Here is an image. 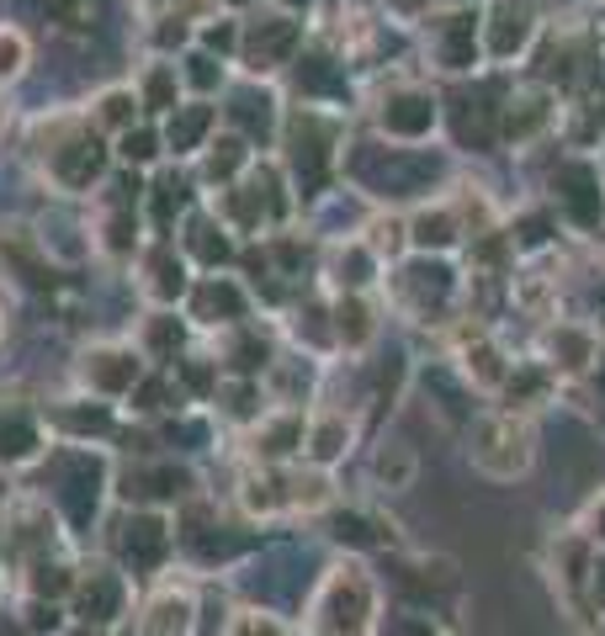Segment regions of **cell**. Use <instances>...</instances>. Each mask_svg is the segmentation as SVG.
<instances>
[{
  "label": "cell",
  "instance_id": "obj_9",
  "mask_svg": "<svg viewBox=\"0 0 605 636\" xmlns=\"http://www.w3.org/2000/svg\"><path fill=\"white\" fill-rule=\"evenodd\" d=\"M298 176H302V191L314 197L319 186H324V170H330V149H324V127L308 118V122H298Z\"/></svg>",
  "mask_w": 605,
  "mask_h": 636
},
{
  "label": "cell",
  "instance_id": "obj_7",
  "mask_svg": "<svg viewBox=\"0 0 605 636\" xmlns=\"http://www.w3.org/2000/svg\"><path fill=\"white\" fill-rule=\"evenodd\" d=\"M383 127L398 133V138H420L436 127V101L430 91H394L383 101Z\"/></svg>",
  "mask_w": 605,
  "mask_h": 636
},
{
  "label": "cell",
  "instance_id": "obj_3",
  "mask_svg": "<svg viewBox=\"0 0 605 636\" xmlns=\"http://www.w3.org/2000/svg\"><path fill=\"white\" fill-rule=\"evenodd\" d=\"M473 461L484 467L488 478H515V472H526V461H531L526 429L515 420H484L479 435H473Z\"/></svg>",
  "mask_w": 605,
  "mask_h": 636
},
{
  "label": "cell",
  "instance_id": "obj_12",
  "mask_svg": "<svg viewBox=\"0 0 605 636\" xmlns=\"http://www.w3.org/2000/svg\"><path fill=\"white\" fill-rule=\"evenodd\" d=\"M293 43H298V27H293V22H261V32H255V59L261 64H255V69H272Z\"/></svg>",
  "mask_w": 605,
  "mask_h": 636
},
{
  "label": "cell",
  "instance_id": "obj_25",
  "mask_svg": "<svg viewBox=\"0 0 605 636\" xmlns=\"http://www.w3.org/2000/svg\"><path fill=\"white\" fill-rule=\"evenodd\" d=\"M542 239H547V223H542V217H526V223H520V244H526V249H537Z\"/></svg>",
  "mask_w": 605,
  "mask_h": 636
},
{
  "label": "cell",
  "instance_id": "obj_1",
  "mask_svg": "<svg viewBox=\"0 0 605 636\" xmlns=\"http://www.w3.org/2000/svg\"><path fill=\"white\" fill-rule=\"evenodd\" d=\"M356 176L383 197H409L441 176V159L436 154H404V149H362L356 159Z\"/></svg>",
  "mask_w": 605,
  "mask_h": 636
},
{
  "label": "cell",
  "instance_id": "obj_17",
  "mask_svg": "<svg viewBox=\"0 0 605 636\" xmlns=\"http://www.w3.org/2000/svg\"><path fill=\"white\" fill-rule=\"evenodd\" d=\"M415 239H420L425 249H430V244H436V249H441V244H452V239H457L452 212H425L420 223H415Z\"/></svg>",
  "mask_w": 605,
  "mask_h": 636
},
{
  "label": "cell",
  "instance_id": "obj_6",
  "mask_svg": "<svg viewBox=\"0 0 605 636\" xmlns=\"http://www.w3.org/2000/svg\"><path fill=\"white\" fill-rule=\"evenodd\" d=\"M452 127L462 144H473V149H494V138H499V107H494V96L488 91H473V96H457L452 101Z\"/></svg>",
  "mask_w": 605,
  "mask_h": 636
},
{
  "label": "cell",
  "instance_id": "obj_8",
  "mask_svg": "<svg viewBox=\"0 0 605 636\" xmlns=\"http://www.w3.org/2000/svg\"><path fill=\"white\" fill-rule=\"evenodd\" d=\"M479 16H468V11H457V16H447L441 22V32H436V59L447 64V69H473V59H479V27H473Z\"/></svg>",
  "mask_w": 605,
  "mask_h": 636
},
{
  "label": "cell",
  "instance_id": "obj_23",
  "mask_svg": "<svg viewBox=\"0 0 605 636\" xmlns=\"http://www.w3.org/2000/svg\"><path fill=\"white\" fill-rule=\"evenodd\" d=\"M234 636H282V626L266 621V615H240V621H234Z\"/></svg>",
  "mask_w": 605,
  "mask_h": 636
},
{
  "label": "cell",
  "instance_id": "obj_4",
  "mask_svg": "<svg viewBox=\"0 0 605 636\" xmlns=\"http://www.w3.org/2000/svg\"><path fill=\"white\" fill-rule=\"evenodd\" d=\"M552 191H558L563 212L574 217L579 228H601L605 191H601V170H595V165H584V159H569V165H558V170H552Z\"/></svg>",
  "mask_w": 605,
  "mask_h": 636
},
{
  "label": "cell",
  "instance_id": "obj_15",
  "mask_svg": "<svg viewBox=\"0 0 605 636\" xmlns=\"http://www.w3.org/2000/svg\"><path fill=\"white\" fill-rule=\"evenodd\" d=\"M96 361H101V366H96V382H101V388H112V393L128 388V382H133V371H139L133 356H122V350H101Z\"/></svg>",
  "mask_w": 605,
  "mask_h": 636
},
{
  "label": "cell",
  "instance_id": "obj_28",
  "mask_svg": "<svg viewBox=\"0 0 605 636\" xmlns=\"http://www.w3.org/2000/svg\"><path fill=\"white\" fill-rule=\"evenodd\" d=\"M595 393H601V398H605V366H601V377H595Z\"/></svg>",
  "mask_w": 605,
  "mask_h": 636
},
{
  "label": "cell",
  "instance_id": "obj_29",
  "mask_svg": "<svg viewBox=\"0 0 605 636\" xmlns=\"http://www.w3.org/2000/svg\"><path fill=\"white\" fill-rule=\"evenodd\" d=\"M287 5H308V0H287Z\"/></svg>",
  "mask_w": 605,
  "mask_h": 636
},
{
  "label": "cell",
  "instance_id": "obj_16",
  "mask_svg": "<svg viewBox=\"0 0 605 636\" xmlns=\"http://www.w3.org/2000/svg\"><path fill=\"white\" fill-rule=\"evenodd\" d=\"M377 478L388 488H404L415 478V456L404 451V446H383V456H377Z\"/></svg>",
  "mask_w": 605,
  "mask_h": 636
},
{
  "label": "cell",
  "instance_id": "obj_5",
  "mask_svg": "<svg viewBox=\"0 0 605 636\" xmlns=\"http://www.w3.org/2000/svg\"><path fill=\"white\" fill-rule=\"evenodd\" d=\"M537 27V11L531 0H494V16H488V54L494 59H515Z\"/></svg>",
  "mask_w": 605,
  "mask_h": 636
},
{
  "label": "cell",
  "instance_id": "obj_26",
  "mask_svg": "<svg viewBox=\"0 0 605 636\" xmlns=\"http://www.w3.org/2000/svg\"><path fill=\"white\" fill-rule=\"evenodd\" d=\"M590 573H595V578H590V594H595V605L605 610V557L595 562V568H590Z\"/></svg>",
  "mask_w": 605,
  "mask_h": 636
},
{
  "label": "cell",
  "instance_id": "obj_24",
  "mask_svg": "<svg viewBox=\"0 0 605 636\" xmlns=\"http://www.w3.org/2000/svg\"><path fill=\"white\" fill-rule=\"evenodd\" d=\"M101 118L107 122H128V91H112L101 101Z\"/></svg>",
  "mask_w": 605,
  "mask_h": 636
},
{
  "label": "cell",
  "instance_id": "obj_19",
  "mask_svg": "<svg viewBox=\"0 0 605 636\" xmlns=\"http://www.w3.org/2000/svg\"><path fill=\"white\" fill-rule=\"evenodd\" d=\"M22 59H28V43H22V32L0 27V80H6V75H16V69H22Z\"/></svg>",
  "mask_w": 605,
  "mask_h": 636
},
{
  "label": "cell",
  "instance_id": "obj_22",
  "mask_svg": "<svg viewBox=\"0 0 605 636\" xmlns=\"http://www.w3.org/2000/svg\"><path fill=\"white\" fill-rule=\"evenodd\" d=\"M505 388H510V398L520 403V398H537V393H542V388H547V377H542V371H520V377H510Z\"/></svg>",
  "mask_w": 605,
  "mask_h": 636
},
{
  "label": "cell",
  "instance_id": "obj_18",
  "mask_svg": "<svg viewBox=\"0 0 605 636\" xmlns=\"http://www.w3.org/2000/svg\"><path fill=\"white\" fill-rule=\"evenodd\" d=\"M468 371H473V382H505V366H499V350L494 345H473L468 350Z\"/></svg>",
  "mask_w": 605,
  "mask_h": 636
},
{
  "label": "cell",
  "instance_id": "obj_20",
  "mask_svg": "<svg viewBox=\"0 0 605 636\" xmlns=\"http://www.w3.org/2000/svg\"><path fill=\"white\" fill-rule=\"evenodd\" d=\"M552 356H563V366H584V361H590V339L574 334V330L552 334Z\"/></svg>",
  "mask_w": 605,
  "mask_h": 636
},
{
  "label": "cell",
  "instance_id": "obj_21",
  "mask_svg": "<svg viewBox=\"0 0 605 636\" xmlns=\"http://www.w3.org/2000/svg\"><path fill=\"white\" fill-rule=\"evenodd\" d=\"M340 334H345L351 345H362L366 334H372V319H366L362 303H340Z\"/></svg>",
  "mask_w": 605,
  "mask_h": 636
},
{
  "label": "cell",
  "instance_id": "obj_10",
  "mask_svg": "<svg viewBox=\"0 0 605 636\" xmlns=\"http://www.w3.org/2000/svg\"><path fill=\"white\" fill-rule=\"evenodd\" d=\"M404 292H415L420 303H447L452 298V271L441 260H420L404 271Z\"/></svg>",
  "mask_w": 605,
  "mask_h": 636
},
{
  "label": "cell",
  "instance_id": "obj_27",
  "mask_svg": "<svg viewBox=\"0 0 605 636\" xmlns=\"http://www.w3.org/2000/svg\"><path fill=\"white\" fill-rule=\"evenodd\" d=\"M590 525H595V536H601V542H605V499H601V504H595V510H590Z\"/></svg>",
  "mask_w": 605,
  "mask_h": 636
},
{
  "label": "cell",
  "instance_id": "obj_13",
  "mask_svg": "<svg viewBox=\"0 0 605 636\" xmlns=\"http://www.w3.org/2000/svg\"><path fill=\"white\" fill-rule=\"evenodd\" d=\"M345 446H351V424L340 420V414H330V420L314 424V456H319V461H334Z\"/></svg>",
  "mask_w": 605,
  "mask_h": 636
},
{
  "label": "cell",
  "instance_id": "obj_14",
  "mask_svg": "<svg viewBox=\"0 0 605 636\" xmlns=\"http://www.w3.org/2000/svg\"><path fill=\"white\" fill-rule=\"evenodd\" d=\"M542 122H547L542 96H520V101H510V118H505V127H510L515 138H526V133H537Z\"/></svg>",
  "mask_w": 605,
  "mask_h": 636
},
{
  "label": "cell",
  "instance_id": "obj_30",
  "mask_svg": "<svg viewBox=\"0 0 605 636\" xmlns=\"http://www.w3.org/2000/svg\"><path fill=\"white\" fill-rule=\"evenodd\" d=\"M150 5H160V0H150Z\"/></svg>",
  "mask_w": 605,
  "mask_h": 636
},
{
  "label": "cell",
  "instance_id": "obj_11",
  "mask_svg": "<svg viewBox=\"0 0 605 636\" xmlns=\"http://www.w3.org/2000/svg\"><path fill=\"white\" fill-rule=\"evenodd\" d=\"M191 626V605H186V594H160L150 605V632L154 636H182Z\"/></svg>",
  "mask_w": 605,
  "mask_h": 636
},
{
  "label": "cell",
  "instance_id": "obj_2",
  "mask_svg": "<svg viewBox=\"0 0 605 636\" xmlns=\"http://www.w3.org/2000/svg\"><path fill=\"white\" fill-rule=\"evenodd\" d=\"M366 615H372L366 578L356 573V568H340V573L324 583V594H319V626L330 636H356L366 626Z\"/></svg>",
  "mask_w": 605,
  "mask_h": 636
}]
</instances>
